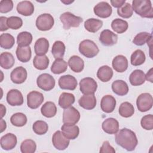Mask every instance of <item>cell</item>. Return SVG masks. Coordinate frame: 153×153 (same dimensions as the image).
<instances>
[{
    "label": "cell",
    "instance_id": "cell-1",
    "mask_svg": "<svg viewBox=\"0 0 153 153\" xmlns=\"http://www.w3.org/2000/svg\"><path fill=\"white\" fill-rule=\"evenodd\" d=\"M115 140L117 145L128 151L134 150L138 143L135 133L126 128L121 129L116 133Z\"/></svg>",
    "mask_w": 153,
    "mask_h": 153
},
{
    "label": "cell",
    "instance_id": "cell-2",
    "mask_svg": "<svg viewBox=\"0 0 153 153\" xmlns=\"http://www.w3.org/2000/svg\"><path fill=\"white\" fill-rule=\"evenodd\" d=\"M132 8L137 14L142 17L149 19L153 17V8L149 0H133Z\"/></svg>",
    "mask_w": 153,
    "mask_h": 153
},
{
    "label": "cell",
    "instance_id": "cell-3",
    "mask_svg": "<svg viewBox=\"0 0 153 153\" xmlns=\"http://www.w3.org/2000/svg\"><path fill=\"white\" fill-rule=\"evenodd\" d=\"M79 51L87 58H93L98 54L99 49L93 41L85 39L80 42L79 45Z\"/></svg>",
    "mask_w": 153,
    "mask_h": 153
},
{
    "label": "cell",
    "instance_id": "cell-4",
    "mask_svg": "<svg viewBox=\"0 0 153 153\" xmlns=\"http://www.w3.org/2000/svg\"><path fill=\"white\" fill-rule=\"evenodd\" d=\"M60 20L65 29L78 27L83 21L81 17L75 16L70 12H65L60 15Z\"/></svg>",
    "mask_w": 153,
    "mask_h": 153
},
{
    "label": "cell",
    "instance_id": "cell-5",
    "mask_svg": "<svg viewBox=\"0 0 153 153\" xmlns=\"http://www.w3.org/2000/svg\"><path fill=\"white\" fill-rule=\"evenodd\" d=\"M35 23L38 30L47 31L52 28L54 23V20L51 14L44 13L39 15L37 17Z\"/></svg>",
    "mask_w": 153,
    "mask_h": 153
},
{
    "label": "cell",
    "instance_id": "cell-6",
    "mask_svg": "<svg viewBox=\"0 0 153 153\" xmlns=\"http://www.w3.org/2000/svg\"><path fill=\"white\" fill-rule=\"evenodd\" d=\"M136 105L138 110L144 112L150 110L153 105V98L151 94L144 93L140 94L137 98Z\"/></svg>",
    "mask_w": 153,
    "mask_h": 153
},
{
    "label": "cell",
    "instance_id": "cell-7",
    "mask_svg": "<svg viewBox=\"0 0 153 153\" xmlns=\"http://www.w3.org/2000/svg\"><path fill=\"white\" fill-rule=\"evenodd\" d=\"M36 84L39 88L44 91H50L55 86V79L51 75L44 73L41 74L36 79Z\"/></svg>",
    "mask_w": 153,
    "mask_h": 153
},
{
    "label": "cell",
    "instance_id": "cell-8",
    "mask_svg": "<svg viewBox=\"0 0 153 153\" xmlns=\"http://www.w3.org/2000/svg\"><path fill=\"white\" fill-rule=\"evenodd\" d=\"M80 119L79 112L74 106L65 109L63 113V123L66 124H76Z\"/></svg>",
    "mask_w": 153,
    "mask_h": 153
},
{
    "label": "cell",
    "instance_id": "cell-9",
    "mask_svg": "<svg viewBox=\"0 0 153 153\" xmlns=\"http://www.w3.org/2000/svg\"><path fill=\"white\" fill-rule=\"evenodd\" d=\"M97 88L96 81L92 78L86 77L82 78L79 82V89L84 94H94Z\"/></svg>",
    "mask_w": 153,
    "mask_h": 153
},
{
    "label": "cell",
    "instance_id": "cell-10",
    "mask_svg": "<svg viewBox=\"0 0 153 153\" xmlns=\"http://www.w3.org/2000/svg\"><path fill=\"white\" fill-rule=\"evenodd\" d=\"M52 143L55 148L62 151L66 149L68 147L70 141L62 131L57 130L53 135Z\"/></svg>",
    "mask_w": 153,
    "mask_h": 153
},
{
    "label": "cell",
    "instance_id": "cell-11",
    "mask_svg": "<svg viewBox=\"0 0 153 153\" xmlns=\"http://www.w3.org/2000/svg\"><path fill=\"white\" fill-rule=\"evenodd\" d=\"M43 94L37 91H32L27 95V105L30 109L38 108L44 102Z\"/></svg>",
    "mask_w": 153,
    "mask_h": 153
},
{
    "label": "cell",
    "instance_id": "cell-12",
    "mask_svg": "<svg viewBox=\"0 0 153 153\" xmlns=\"http://www.w3.org/2000/svg\"><path fill=\"white\" fill-rule=\"evenodd\" d=\"M93 11L97 16L105 19L111 15L112 9L111 6L107 2L102 1L94 6Z\"/></svg>",
    "mask_w": 153,
    "mask_h": 153
},
{
    "label": "cell",
    "instance_id": "cell-13",
    "mask_svg": "<svg viewBox=\"0 0 153 153\" xmlns=\"http://www.w3.org/2000/svg\"><path fill=\"white\" fill-rule=\"evenodd\" d=\"M59 86L63 90H74L77 86L76 79L71 75H65L60 77L58 81Z\"/></svg>",
    "mask_w": 153,
    "mask_h": 153
},
{
    "label": "cell",
    "instance_id": "cell-14",
    "mask_svg": "<svg viewBox=\"0 0 153 153\" xmlns=\"http://www.w3.org/2000/svg\"><path fill=\"white\" fill-rule=\"evenodd\" d=\"M99 41L104 46H112L117 42L118 35L109 29H105L100 34Z\"/></svg>",
    "mask_w": 153,
    "mask_h": 153
},
{
    "label": "cell",
    "instance_id": "cell-15",
    "mask_svg": "<svg viewBox=\"0 0 153 153\" xmlns=\"http://www.w3.org/2000/svg\"><path fill=\"white\" fill-rule=\"evenodd\" d=\"M7 102L12 106H20L23 103V97L22 93L17 89L10 90L7 94Z\"/></svg>",
    "mask_w": 153,
    "mask_h": 153
},
{
    "label": "cell",
    "instance_id": "cell-16",
    "mask_svg": "<svg viewBox=\"0 0 153 153\" xmlns=\"http://www.w3.org/2000/svg\"><path fill=\"white\" fill-rule=\"evenodd\" d=\"M27 76L26 69L22 66H18L14 69L10 74V78L13 82L20 84L23 83Z\"/></svg>",
    "mask_w": 153,
    "mask_h": 153
},
{
    "label": "cell",
    "instance_id": "cell-17",
    "mask_svg": "<svg viewBox=\"0 0 153 153\" xmlns=\"http://www.w3.org/2000/svg\"><path fill=\"white\" fill-rule=\"evenodd\" d=\"M17 137L13 133H7L1 137L0 144L1 148L6 151L14 149L17 145Z\"/></svg>",
    "mask_w": 153,
    "mask_h": 153
},
{
    "label": "cell",
    "instance_id": "cell-18",
    "mask_svg": "<svg viewBox=\"0 0 153 153\" xmlns=\"http://www.w3.org/2000/svg\"><path fill=\"white\" fill-rule=\"evenodd\" d=\"M116 103V100L112 96L105 95L101 99L100 108L103 112L111 113L114 111Z\"/></svg>",
    "mask_w": 153,
    "mask_h": 153
},
{
    "label": "cell",
    "instance_id": "cell-19",
    "mask_svg": "<svg viewBox=\"0 0 153 153\" xmlns=\"http://www.w3.org/2000/svg\"><path fill=\"white\" fill-rule=\"evenodd\" d=\"M102 128L108 134H116L119 130V123L114 118H108L102 123Z\"/></svg>",
    "mask_w": 153,
    "mask_h": 153
},
{
    "label": "cell",
    "instance_id": "cell-20",
    "mask_svg": "<svg viewBox=\"0 0 153 153\" xmlns=\"http://www.w3.org/2000/svg\"><path fill=\"white\" fill-rule=\"evenodd\" d=\"M96 98L94 94H84L78 100L79 106L86 110L94 109L96 105Z\"/></svg>",
    "mask_w": 153,
    "mask_h": 153
},
{
    "label": "cell",
    "instance_id": "cell-21",
    "mask_svg": "<svg viewBox=\"0 0 153 153\" xmlns=\"http://www.w3.org/2000/svg\"><path fill=\"white\" fill-rule=\"evenodd\" d=\"M112 65L115 71L122 73L127 69L128 60L124 56L118 55L113 59Z\"/></svg>",
    "mask_w": 153,
    "mask_h": 153
},
{
    "label": "cell",
    "instance_id": "cell-22",
    "mask_svg": "<svg viewBox=\"0 0 153 153\" xmlns=\"http://www.w3.org/2000/svg\"><path fill=\"white\" fill-rule=\"evenodd\" d=\"M17 13L24 16H31L34 12V5L29 1H23L17 5Z\"/></svg>",
    "mask_w": 153,
    "mask_h": 153
},
{
    "label": "cell",
    "instance_id": "cell-23",
    "mask_svg": "<svg viewBox=\"0 0 153 153\" xmlns=\"http://www.w3.org/2000/svg\"><path fill=\"white\" fill-rule=\"evenodd\" d=\"M62 131L69 139H75L79 135V128L75 124L69 125L64 124L61 127Z\"/></svg>",
    "mask_w": 153,
    "mask_h": 153
},
{
    "label": "cell",
    "instance_id": "cell-24",
    "mask_svg": "<svg viewBox=\"0 0 153 153\" xmlns=\"http://www.w3.org/2000/svg\"><path fill=\"white\" fill-rule=\"evenodd\" d=\"M145 80V74L140 69L133 71L129 76V81L130 84L134 86H138L143 84Z\"/></svg>",
    "mask_w": 153,
    "mask_h": 153
},
{
    "label": "cell",
    "instance_id": "cell-25",
    "mask_svg": "<svg viewBox=\"0 0 153 153\" xmlns=\"http://www.w3.org/2000/svg\"><path fill=\"white\" fill-rule=\"evenodd\" d=\"M49 42L45 38H40L36 40L34 45V51L36 55H45L48 50Z\"/></svg>",
    "mask_w": 153,
    "mask_h": 153
},
{
    "label": "cell",
    "instance_id": "cell-26",
    "mask_svg": "<svg viewBox=\"0 0 153 153\" xmlns=\"http://www.w3.org/2000/svg\"><path fill=\"white\" fill-rule=\"evenodd\" d=\"M68 63L71 69L74 72H81L84 68V60L78 56L74 55L71 56L69 58Z\"/></svg>",
    "mask_w": 153,
    "mask_h": 153
},
{
    "label": "cell",
    "instance_id": "cell-27",
    "mask_svg": "<svg viewBox=\"0 0 153 153\" xmlns=\"http://www.w3.org/2000/svg\"><path fill=\"white\" fill-rule=\"evenodd\" d=\"M112 90L115 94L123 96L128 93V86L124 81L118 79L112 82Z\"/></svg>",
    "mask_w": 153,
    "mask_h": 153
},
{
    "label": "cell",
    "instance_id": "cell-28",
    "mask_svg": "<svg viewBox=\"0 0 153 153\" xmlns=\"http://www.w3.org/2000/svg\"><path fill=\"white\" fill-rule=\"evenodd\" d=\"M16 56L18 60L22 62L26 63L30 60L32 52L29 46L20 47L18 46L16 49Z\"/></svg>",
    "mask_w": 153,
    "mask_h": 153
},
{
    "label": "cell",
    "instance_id": "cell-29",
    "mask_svg": "<svg viewBox=\"0 0 153 153\" xmlns=\"http://www.w3.org/2000/svg\"><path fill=\"white\" fill-rule=\"evenodd\" d=\"M15 63V59L13 55L9 52L2 53L0 55L1 66L5 69H8L11 68Z\"/></svg>",
    "mask_w": 153,
    "mask_h": 153
},
{
    "label": "cell",
    "instance_id": "cell-30",
    "mask_svg": "<svg viewBox=\"0 0 153 153\" xmlns=\"http://www.w3.org/2000/svg\"><path fill=\"white\" fill-rule=\"evenodd\" d=\"M113 76L112 69L107 65H104L99 68L97 72V76L102 82H108L111 79Z\"/></svg>",
    "mask_w": 153,
    "mask_h": 153
},
{
    "label": "cell",
    "instance_id": "cell-31",
    "mask_svg": "<svg viewBox=\"0 0 153 153\" xmlns=\"http://www.w3.org/2000/svg\"><path fill=\"white\" fill-rule=\"evenodd\" d=\"M75 96L69 93H62L59 99V105L63 109H66L75 102Z\"/></svg>",
    "mask_w": 153,
    "mask_h": 153
},
{
    "label": "cell",
    "instance_id": "cell-32",
    "mask_svg": "<svg viewBox=\"0 0 153 153\" xmlns=\"http://www.w3.org/2000/svg\"><path fill=\"white\" fill-rule=\"evenodd\" d=\"M103 26V22L100 20L91 18L88 19L84 22L85 29L92 33H95L97 32Z\"/></svg>",
    "mask_w": 153,
    "mask_h": 153
},
{
    "label": "cell",
    "instance_id": "cell-33",
    "mask_svg": "<svg viewBox=\"0 0 153 153\" xmlns=\"http://www.w3.org/2000/svg\"><path fill=\"white\" fill-rule=\"evenodd\" d=\"M41 112L43 116L47 118H52L57 113V108L53 102H45L41 108Z\"/></svg>",
    "mask_w": 153,
    "mask_h": 153
},
{
    "label": "cell",
    "instance_id": "cell-34",
    "mask_svg": "<svg viewBox=\"0 0 153 153\" xmlns=\"http://www.w3.org/2000/svg\"><path fill=\"white\" fill-rule=\"evenodd\" d=\"M68 69V63L63 59H56L51 67V71L54 74H60Z\"/></svg>",
    "mask_w": 153,
    "mask_h": 153
},
{
    "label": "cell",
    "instance_id": "cell-35",
    "mask_svg": "<svg viewBox=\"0 0 153 153\" xmlns=\"http://www.w3.org/2000/svg\"><path fill=\"white\" fill-rule=\"evenodd\" d=\"M65 45L62 41H56L53 45L51 53L56 59H62L65 54Z\"/></svg>",
    "mask_w": 153,
    "mask_h": 153
},
{
    "label": "cell",
    "instance_id": "cell-36",
    "mask_svg": "<svg viewBox=\"0 0 153 153\" xmlns=\"http://www.w3.org/2000/svg\"><path fill=\"white\" fill-rule=\"evenodd\" d=\"M49 59L45 55H36L33 60L34 67L38 70H45L49 65Z\"/></svg>",
    "mask_w": 153,
    "mask_h": 153
},
{
    "label": "cell",
    "instance_id": "cell-37",
    "mask_svg": "<svg viewBox=\"0 0 153 153\" xmlns=\"http://www.w3.org/2000/svg\"><path fill=\"white\" fill-rule=\"evenodd\" d=\"M111 27L117 33H123L127 30L128 24L126 21L117 18L112 22Z\"/></svg>",
    "mask_w": 153,
    "mask_h": 153
},
{
    "label": "cell",
    "instance_id": "cell-38",
    "mask_svg": "<svg viewBox=\"0 0 153 153\" xmlns=\"http://www.w3.org/2000/svg\"><path fill=\"white\" fill-rule=\"evenodd\" d=\"M146 60V56L144 52L141 50H135L131 55L130 62L134 66L142 65Z\"/></svg>",
    "mask_w": 153,
    "mask_h": 153
},
{
    "label": "cell",
    "instance_id": "cell-39",
    "mask_svg": "<svg viewBox=\"0 0 153 153\" xmlns=\"http://www.w3.org/2000/svg\"><path fill=\"white\" fill-rule=\"evenodd\" d=\"M118 112L120 115L124 118H128L131 117L134 113V106L128 102L122 103L120 107Z\"/></svg>",
    "mask_w": 153,
    "mask_h": 153
},
{
    "label": "cell",
    "instance_id": "cell-40",
    "mask_svg": "<svg viewBox=\"0 0 153 153\" xmlns=\"http://www.w3.org/2000/svg\"><path fill=\"white\" fill-rule=\"evenodd\" d=\"M32 41V34L26 31L19 33L17 37V43L18 46L26 47L29 46Z\"/></svg>",
    "mask_w": 153,
    "mask_h": 153
},
{
    "label": "cell",
    "instance_id": "cell-41",
    "mask_svg": "<svg viewBox=\"0 0 153 153\" xmlns=\"http://www.w3.org/2000/svg\"><path fill=\"white\" fill-rule=\"evenodd\" d=\"M15 43V39L13 35L10 33H2L0 36V45L4 49L11 48Z\"/></svg>",
    "mask_w": 153,
    "mask_h": 153
},
{
    "label": "cell",
    "instance_id": "cell-42",
    "mask_svg": "<svg viewBox=\"0 0 153 153\" xmlns=\"http://www.w3.org/2000/svg\"><path fill=\"white\" fill-rule=\"evenodd\" d=\"M27 117L25 114L22 112L14 114L10 118L11 123L16 127H23L27 123Z\"/></svg>",
    "mask_w": 153,
    "mask_h": 153
},
{
    "label": "cell",
    "instance_id": "cell-43",
    "mask_svg": "<svg viewBox=\"0 0 153 153\" xmlns=\"http://www.w3.org/2000/svg\"><path fill=\"white\" fill-rule=\"evenodd\" d=\"M152 38V33L147 32H142L137 33L133 39V42L138 46L144 45L146 42Z\"/></svg>",
    "mask_w": 153,
    "mask_h": 153
},
{
    "label": "cell",
    "instance_id": "cell-44",
    "mask_svg": "<svg viewBox=\"0 0 153 153\" xmlns=\"http://www.w3.org/2000/svg\"><path fill=\"white\" fill-rule=\"evenodd\" d=\"M36 149V145L32 139H26L20 145V151L22 153H33Z\"/></svg>",
    "mask_w": 153,
    "mask_h": 153
},
{
    "label": "cell",
    "instance_id": "cell-45",
    "mask_svg": "<svg viewBox=\"0 0 153 153\" xmlns=\"http://www.w3.org/2000/svg\"><path fill=\"white\" fill-rule=\"evenodd\" d=\"M118 15L123 18L128 19L132 16L133 14V10L131 5L130 3L126 2L121 7L117 10Z\"/></svg>",
    "mask_w": 153,
    "mask_h": 153
},
{
    "label": "cell",
    "instance_id": "cell-46",
    "mask_svg": "<svg viewBox=\"0 0 153 153\" xmlns=\"http://www.w3.org/2000/svg\"><path fill=\"white\" fill-rule=\"evenodd\" d=\"M32 129L36 134L38 135H42L47 132L48 130V126L47 123L44 121L38 120L33 123L32 126Z\"/></svg>",
    "mask_w": 153,
    "mask_h": 153
},
{
    "label": "cell",
    "instance_id": "cell-47",
    "mask_svg": "<svg viewBox=\"0 0 153 153\" xmlns=\"http://www.w3.org/2000/svg\"><path fill=\"white\" fill-rule=\"evenodd\" d=\"M7 26L8 28L17 30L23 25L22 19L17 16H11L7 19Z\"/></svg>",
    "mask_w": 153,
    "mask_h": 153
},
{
    "label": "cell",
    "instance_id": "cell-48",
    "mask_svg": "<svg viewBox=\"0 0 153 153\" xmlns=\"http://www.w3.org/2000/svg\"><path fill=\"white\" fill-rule=\"evenodd\" d=\"M142 127L146 130H151L153 128V115L148 114L143 116L140 121Z\"/></svg>",
    "mask_w": 153,
    "mask_h": 153
},
{
    "label": "cell",
    "instance_id": "cell-49",
    "mask_svg": "<svg viewBox=\"0 0 153 153\" xmlns=\"http://www.w3.org/2000/svg\"><path fill=\"white\" fill-rule=\"evenodd\" d=\"M13 8V2L11 0H2L0 1V12L7 13Z\"/></svg>",
    "mask_w": 153,
    "mask_h": 153
},
{
    "label": "cell",
    "instance_id": "cell-50",
    "mask_svg": "<svg viewBox=\"0 0 153 153\" xmlns=\"http://www.w3.org/2000/svg\"><path fill=\"white\" fill-rule=\"evenodd\" d=\"M101 153H105V152H112V153H115V150L114 149V148L109 144V142L106 140L103 142L102 147L100 149L99 151Z\"/></svg>",
    "mask_w": 153,
    "mask_h": 153
},
{
    "label": "cell",
    "instance_id": "cell-51",
    "mask_svg": "<svg viewBox=\"0 0 153 153\" xmlns=\"http://www.w3.org/2000/svg\"><path fill=\"white\" fill-rule=\"evenodd\" d=\"M7 19L6 17L1 16L0 17V30L1 32H3L8 30V27L7 26Z\"/></svg>",
    "mask_w": 153,
    "mask_h": 153
},
{
    "label": "cell",
    "instance_id": "cell-52",
    "mask_svg": "<svg viewBox=\"0 0 153 153\" xmlns=\"http://www.w3.org/2000/svg\"><path fill=\"white\" fill-rule=\"evenodd\" d=\"M111 5L115 8H120L126 3L125 0H111Z\"/></svg>",
    "mask_w": 153,
    "mask_h": 153
},
{
    "label": "cell",
    "instance_id": "cell-53",
    "mask_svg": "<svg viewBox=\"0 0 153 153\" xmlns=\"http://www.w3.org/2000/svg\"><path fill=\"white\" fill-rule=\"evenodd\" d=\"M146 79L151 82H153V75H152V68H151L147 72L146 75H145Z\"/></svg>",
    "mask_w": 153,
    "mask_h": 153
},
{
    "label": "cell",
    "instance_id": "cell-54",
    "mask_svg": "<svg viewBox=\"0 0 153 153\" xmlns=\"http://www.w3.org/2000/svg\"><path fill=\"white\" fill-rule=\"evenodd\" d=\"M7 127V124H6V122L2 119H1V132L2 133L4 130H5Z\"/></svg>",
    "mask_w": 153,
    "mask_h": 153
},
{
    "label": "cell",
    "instance_id": "cell-55",
    "mask_svg": "<svg viewBox=\"0 0 153 153\" xmlns=\"http://www.w3.org/2000/svg\"><path fill=\"white\" fill-rule=\"evenodd\" d=\"M0 106H1V118H2V117L5 115L6 108L2 104H1Z\"/></svg>",
    "mask_w": 153,
    "mask_h": 153
},
{
    "label": "cell",
    "instance_id": "cell-56",
    "mask_svg": "<svg viewBox=\"0 0 153 153\" xmlns=\"http://www.w3.org/2000/svg\"><path fill=\"white\" fill-rule=\"evenodd\" d=\"M61 2H63V3H64V4H67V5H68V4H69L70 3L73 2H74V1H69V2H68V1H67V2H66V1H61Z\"/></svg>",
    "mask_w": 153,
    "mask_h": 153
}]
</instances>
